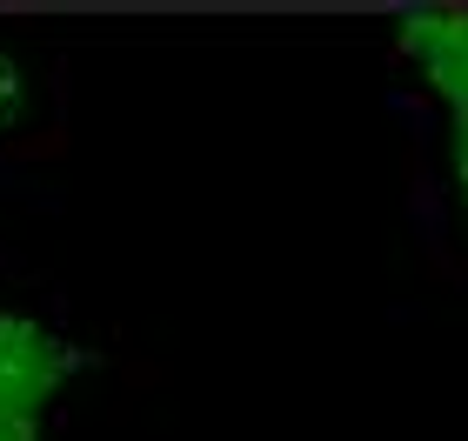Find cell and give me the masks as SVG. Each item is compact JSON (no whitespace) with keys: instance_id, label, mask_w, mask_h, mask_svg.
<instances>
[{"instance_id":"2","label":"cell","mask_w":468,"mask_h":441,"mask_svg":"<svg viewBox=\"0 0 468 441\" xmlns=\"http://www.w3.org/2000/svg\"><path fill=\"white\" fill-rule=\"evenodd\" d=\"M74 161V68L34 34H0V207H60Z\"/></svg>"},{"instance_id":"1","label":"cell","mask_w":468,"mask_h":441,"mask_svg":"<svg viewBox=\"0 0 468 441\" xmlns=\"http://www.w3.org/2000/svg\"><path fill=\"white\" fill-rule=\"evenodd\" d=\"M114 368L108 328L80 308V294L0 247V415L68 422L74 402Z\"/></svg>"},{"instance_id":"4","label":"cell","mask_w":468,"mask_h":441,"mask_svg":"<svg viewBox=\"0 0 468 441\" xmlns=\"http://www.w3.org/2000/svg\"><path fill=\"white\" fill-rule=\"evenodd\" d=\"M388 60L401 88L421 94V114L468 108V7H409L395 14Z\"/></svg>"},{"instance_id":"3","label":"cell","mask_w":468,"mask_h":441,"mask_svg":"<svg viewBox=\"0 0 468 441\" xmlns=\"http://www.w3.org/2000/svg\"><path fill=\"white\" fill-rule=\"evenodd\" d=\"M415 235L449 268V281L468 288V108L462 114H421L415 134Z\"/></svg>"},{"instance_id":"5","label":"cell","mask_w":468,"mask_h":441,"mask_svg":"<svg viewBox=\"0 0 468 441\" xmlns=\"http://www.w3.org/2000/svg\"><path fill=\"white\" fill-rule=\"evenodd\" d=\"M0 441H74L68 422H34V415H0Z\"/></svg>"}]
</instances>
